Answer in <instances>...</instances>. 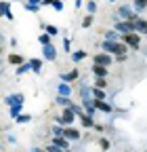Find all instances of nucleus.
Instances as JSON below:
<instances>
[{
    "mask_svg": "<svg viewBox=\"0 0 147 152\" xmlns=\"http://www.w3.org/2000/svg\"><path fill=\"white\" fill-rule=\"evenodd\" d=\"M103 51L105 53H126V45H122L118 40H105L103 42Z\"/></svg>",
    "mask_w": 147,
    "mask_h": 152,
    "instance_id": "obj_1",
    "label": "nucleus"
},
{
    "mask_svg": "<svg viewBox=\"0 0 147 152\" xmlns=\"http://www.w3.org/2000/svg\"><path fill=\"white\" fill-rule=\"evenodd\" d=\"M74 118H76V112H74V108H71V106H65L63 114H61V116H57V123L67 127V125H71V123H74Z\"/></svg>",
    "mask_w": 147,
    "mask_h": 152,
    "instance_id": "obj_2",
    "label": "nucleus"
},
{
    "mask_svg": "<svg viewBox=\"0 0 147 152\" xmlns=\"http://www.w3.org/2000/svg\"><path fill=\"white\" fill-rule=\"evenodd\" d=\"M124 45L133 47V49H139V47H141V36H139V34H135V32L124 34Z\"/></svg>",
    "mask_w": 147,
    "mask_h": 152,
    "instance_id": "obj_3",
    "label": "nucleus"
},
{
    "mask_svg": "<svg viewBox=\"0 0 147 152\" xmlns=\"http://www.w3.org/2000/svg\"><path fill=\"white\" fill-rule=\"evenodd\" d=\"M128 21H133V26H135V30H137L139 34H147V21H141V19H137L135 15L128 19Z\"/></svg>",
    "mask_w": 147,
    "mask_h": 152,
    "instance_id": "obj_4",
    "label": "nucleus"
},
{
    "mask_svg": "<svg viewBox=\"0 0 147 152\" xmlns=\"http://www.w3.org/2000/svg\"><path fill=\"white\" fill-rule=\"evenodd\" d=\"M63 137H67L69 142H76V140H80V131L78 129H71V127H65L63 129Z\"/></svg>",
    "mask_w": 147,
    "mask_h": 152,
    "instance_id": "obj_5",
    "label": "nucleus"
},
{
    "mask_svg": "<svg viewBox=\"0 0 147 152\" xmlns=\"http://www.w3.org/2000/svg\"><path fill=\"white\" fill-rule=\"evenodd\" d=\"M135 30V26H133V21H118L116 23V32H122V34H128V32H133Z\"/></svg>",
    "mask_w": 147,
    "mask_h": 152,
    "instance_id": "obj_6",
    "label": "nucleus"
},
{
    "mask_svg": "<svg viewBox=\"0 0 147 152\" xmlns=\"http://www.w3.org/2000/svg\"><path fill=\"white\" fill-rule=\"evenodd\" d=\"M95 64H101V66H109V64H112V57H109L107 53L95 55Z\"/></svg>",
    "mask_w": 147,
    "mask_h": 152,
    "instance_id": "obj_7",
    "label": "nucleus"
},
{
    "mask_svg": "<svg viewBox=\"0 0 147 152\" xmlns=\"http://www.w3.org/2000/svg\"><path fill=\"white\" fill-rule=\"evenodd\" d=\"M93 104H95V108H99L101 112H112V106H109L105 99H93Z\"/></svg>",
    "mask_w": 147,
    "mask_h": 152,
    "instance_id": "obj_8",
    "label": "nucleus"
},
{
    "mask_svg": "<svg viewBox=\"0 0 147 152\" xmlns=\"http://www.w3.org/2000/svg\"><path fill=\"white\" fill-rule=\"evenodd\" d=\"M44 57L46 59H55V57H57V53H55V47L48 42V45H44Z\"/></svg>",
    "mask_w": 147,
    "mask_h": 152,
    "instance_id": "obj_9",
    "label": "nucleus"
},
{
    "mask_svg": "<svg viewBox=\"0 0 147 152\" xmlns=\"http://www.w3.org/2000/svg\"><path fill=\"white\" fill-rule=\"evenodd\" d=\"M6 104H9V106L23 104V95H19V93H17V95H9V97H6Z\"/></svg>",
    "mask_w": 147,
    "mask_h": 152,
    "instance_id": "obj_10",
    "label": "nucleus"
},
{
    "mask_svg": "<svg viewBox=\"0 0 147 152\" xmlns=\"http://www.w3.org/2000/svg\"><path fill=\"white\" fill-rule=\"evenodd\" d=\"M93 72H95L97 76H105V78H107V66H101V64H95V66H93Z\"/></svg>",
    "mask_w": 147,
    "mask_h": 152,
    "instance_id": "obj_11",
    "label": "nucleus"
},
{
    "mask_svg": "<svg viewBox=\"0 0 147 152\" xmlns=\"http://www.w3.org/2000/svg\"><path fill=\"white\" fill-rule=\"evenodd\" d=\"M118 15L124 17V19H130V17H133V9H130V7H120V9H118Z\"/></svg>",
    "mask_w": 147,
    "mask_h": 152,
    "instance_id": "obj_12",
    "label": "nucleus"
},
{
    "mask_svg": "<svg viewBox=\"0 0 147 152\" xmlns=\"http://www.w3.org/2000/svg\"><path fill=\"white\" fill-rule=\"evenodd\" d=\"M55 146H57V148H69L67 137L63 140V135H55Z\"/></svg>",
    "mask_w": 147,
    "mask_h": 152,
    "instance_id": "obj_13",
    "label": "nucleus"
},
{
    "mask_svg": "<svg viewBox=\"0 0 147 152\" xmlns=\"http://www.w3.org/2000/svg\"><path fill=\"white\" fill-rule=\"evenodd\" d=\"M9 64L19 66V64H23V57H21V55H17V53H13V55H9Z\"/></svg>",
    "mask_w": 147,
    "mask_h": 152,
    "instance_id": "obj_14",
    "label": "nucleus"
},
{
    "mask_svg": "<svg viewBox=\"0 0 147 152\" xmlns=\"http://www.w3.org/2000/svg\"><path fill=\"white\" fill-rule=\"evenodd\" d=\"M69 93H71V87H69V83L63 80V83L59 85V95H69Z\"/></svg>",
    "mask_w": 147,
    "mask_h": 152,
    "instance_id": "obj_15",
    "label": "nucleus"
},
{
    "mask_svg": "<svg viewBox=\"0 0 147 152\" xmlns=\"http://www.w3.org/2000/svg\"><path fill=\"white\" fill-rule=\"evenodd\" d=\"M76 78H78V70H71V72L63 74V80L65 83H71V80H76Z\"/></svg>",
    "mask_w": 147,
    "mask_h": 152,
    "instance_id": "obj_16",
    "label": "nucleus"
},
{
    "mask_svg": "<svg viewBox=\"0 0 147 152\" xmlns=\"http://www.w3.org/2000/svg\"><path fill=\"white\" fill-rule=\"evenodd\" d=\"M93 97H95V99H105V89L95 87V89H93Z\"/></svg>",
    "mask_w": 147,
    "mask_h": 152,
    "instance_id": "obj_17",
    "label": "nucleus"
},
{
    "mask_svg": "<svg viewBox=\"0 0 147 152\" xmlns=\"http://www.w3.org/2000/svg\"><path fill=\"white\" fill-rule=\"evenodd\" d=\"M82 125H84V127H93V125H95L93 116H90V114H82Z\"/></svg>",
    "mask_w": 147,
    "mask_h": 152,
    "instance_id": "obj_18",
    "label": "nucleus"
},
{
    "mask_svg": "<svg viewBox=\"0 0 147 152\" xmlns=\"http://www.w3.org/2000/svg\"><path fill=\"white\" fill-rule=\"evenodd\" d=\"M30 66H32V70H34V72H38V74H40V70H42V61H40V59H32V61H30Z\"/></svg>",
    "mask_w": 147,
    "mask_h": 152,
    "instance_id": "obj_19",
    "label": "nucleus"
},
{
    "mask_svg": "<svg viewBox=\"0 0 147 152\" xmlns=\"http://www.w3.org/2000/svg\"><path fill=\"white\" fill-rule=\"evenodd\" d=\"M105 85H107V80H105V76H97V80H95V87H99V89H107Z\"/></svg>",
    "mask_w": 147,
    "mask_h": 152,
    "instance_id": "obj_20",
    "label": "nucleus"
},
{
    "mask_svg": "<svg viewBox=\"0 0 147 152\" xmlns=\"http://www.w3.org/2000/svg\"><path fill=\"white\" fill-rule=\"evenodd\" d=\"M6 13H11V7H9V2H0V17H4Z\"/></svg>",
    "mask_w": 147,
    "mask_h": 152,
    "instance_id": "obj_21",
    "label": "nucleus"
},
{
    "mask_svg": "<svg viewBox=\"0 0 147 152\" xmlns=\"http://www.w3.org/2000/svg\"><path fill=\"white\" fill-rule=\"evenodd\" d=\"M57 104H59V106H71V102L67 99V95H59V97H57Z\"/></svg>",
    "mask_w": 147,
    "mask_h": 152,
    "instance_id": "obj_22",
    "label": "nucleus"
},
{
    "mask_svg": "<svg viewBox=\"0 0 147 152\" xmlns=\"http://www.w3.org/2000/svg\"><path fill=\"white\" fill-rule=\"evenodd\" d=\"M27 70H32L30 64H19V68H17V74H25Z\"/></svg>",
    "mask_w": 147,
    "mask_h": 152,
    "instance_id": "obj_23",
    "label": "nucleus"
},
{
    "mask_svg": "<svg viewBox=\"0 0 147 152\" xmlns=\"http://www.w3.org/2000/svg\"><path fill=\"white\" fill-rule=\"evenodd\" d=\"M21 106H23V104H15V106H11V114H13V116H17V114L21 112Z\"/></svg>",
    "mask_w": 147,
    "mask_h": 152,
    "instance_id": "obj_24",
    "label": "nucleus"
},
{
    "mask_svg": "<svg viewBox=\"0 0 147 152\" xmlns=\"http://www.w3.org/2000/svg\"><path fill=\"white\" fill-rule=\"evenodd\" d=\"M147 7V0H135V9H139V11H143Z\"/></svg>",
    "mask_w": 147,
    "mask_h": 152,
    "instance_id": "obj_25",
    "label": "nucleus"
},
{
    "mask_svg": "<svg viewBox=\"0 0 147 152\" xmlns=\"http://www.w3.org/2000/svg\"><path fill=\"white\" fill-rule=\"evenodd\" d=\"M118 38H120L118 32H107V34H105V40H118Z\"/></svg>",
    "mask_w": 147,
    "mask_h": 152,
    "instance_id": "obj_26",
    "label": "nucleus"
},
{
    "mask_svg": "<svg viewBox=\"0 0 147 152\" xmlns=\"http://www.w3.org/2000/svg\"><path fill=\"white\" fill-rule=\"evenodd\" d=\"M84 57H86L84 51H76V53H74V61H80V59H84Z\"/></svg>",
    "mask_w": 147,
    "mask_h": 152,
    "instance_id": "obj_27",
    "label": "nucleus"
},
{
    "mask_svg": "<svg viewBox=\"0 0 147 152\" xmlns=\"http://www.w3.org/2000/svg\"><path fill=\"white\" fill-rule=\"evenodd\" d=\"M53 9L55 11H61L63 9V2H61V0H53Z\"/></svg>",
    "mask_w": 147,
    "mask_h": 152,
    "instance_id": "obj_28",
    "label": "nucleus"
},
{
    "mask_svg": "<svg viewBox=\"0 0 147 152\" xmlns=\"http://www.w3.org/2000/svg\"><path fill=\"white\" fill-rule=\"evenodd\" d=\"M17 121H19V123H27L30 121V114H17Z\"/></svg>",
    "mask_w": 147,
    "mask_h": 152,
    "instance_id": "obj_29",
    "label": "nucleus"
},
{
    "mask_svg": "<svg viewBox=\"0 0 147 152\" xmlns=\"http://www.w3.org/2000/svg\"><path fill=\"white\" fill-rule=\"evenodd\" d=\"M86 9H88V13H95V11H97V4L93 2V0H88V4H86Z\"/></svg>",
    "mask_w": 147,
    "mask_h": 152,
    "instance_id": "obj_30",
    "label": "nucleus"
},
{
    "mask_svg": "<svg viewBox=\"0 0 147 152\" xmlns=\"http://www.w3.org/2000/svg\"><path fill=\"white\" fill-rule=\"evenodd\" d=\"M48 36H50L48 32H46V34H40V42H42V45H48Z\"/></svg>",
    "mask_w": 147,
    "mask_h": 152,
    "instance_id": "obj_31",
    "label": "nucleus"
},
{
    "mask_svg": "<svg viewBox=\"0 0 147 152\" xmlns=\"http://www.w3.org/2000/svg\"><path fill=\"white\" fill-rule=\"evenodd\" d=\"M46 32H48L50 36H55V34H59V30L55 28V26H48V28H46Z\"/></svg>",
    "mask_w": 147,
    "mask_h": 152,
    "instance_id": "obj_32",
    "label": "nucleus"
},
{
    "mask_svg": "<svg viewBox=\"0 0 147 152\" xmlns=\"http://www.w3.org/2000/svg\"><path fill=\"white\" fill-rule=\"evenodd\" d=\"M90 23H93V17H90V15H88V17L84 19V21H82V28H88Z\"/></svg>",
    "mask_w": 147,
    "mask_h": 152,
    "instance_id": "obj_33",
    "label": "nucleus"
},
{
    "mask_svg": "<svg viewBox=\"0 0 147 152\" xmlns=\"http://www.w3.org/2000/svg\"><path fill=\"white\" fill-rule=\"evenodd\" d=\"M53 133H55V135H63V129L55 125V127H53Z\"/></svg>",
    "mask_w": 147,
    "mask_h": 152,
    "instance_id": "obj_34",
    "label": "nucleus"
},
{
    "mask_svg": "<svg viewBox=\"0 0 147 152\" xmlns=\"http://www.w3.org/2000/svg\"><path fill=\"white\" fill-rule=\"evenodd\" d=\"M109 2H116V0H109Z\"/></svg>",
    "mask_w": 147,
    "mask_h": 152,
    "instance_id": "obj_35",
    "label": "nucleus"
}]
</instances>
